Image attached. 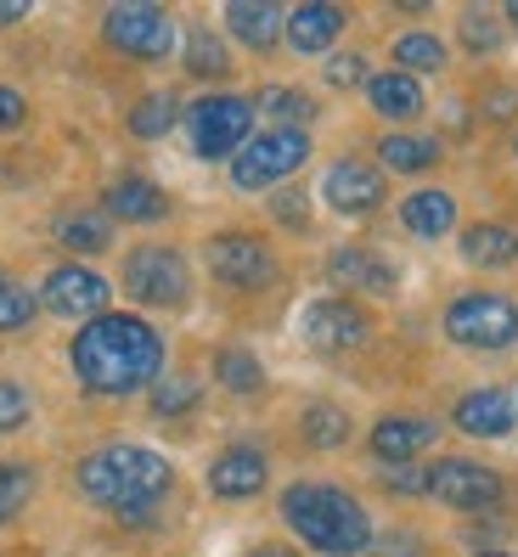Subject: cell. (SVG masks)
<instances>
[{
	"instance_id": "1",
	"label": "cell",
	"mask_w": 518,
	"mask_h": 557,
	"mask_svg": "<svg viewBox=\"0 0 518 557\" xmlns=\"http://www.w3.org/2000/svg\"><path fill=\"white\" fill-rule=\"evenodd\" d=\"M74 377L90 395H136L164 372V338L141 315H96L74 333Z\"/></svg>"
},
{
	"instance_id": "2",
	"label": "cell",
	"mask_w": 518,
	"mask_h": 557,
	"mask_svg": "<svg viewBox=\"0 0 518 557\" xmlns=\"http://www.w3.org/2000/svg\"><path fill=\"white\" fill-rule=\"evenodd\" d=\"M74 484L90 507H108L119 518H147L175 484V468L147 445H102L79 462Z\"/></svg>"
},
{
	"instance_id": "3",
	"label": "cell",
	"mask_w": 518,
	"mask_h": 557,
	"mask_svg": "<svg viewBox=\"0 0 518 557\" xmlns=\"http://www.w3.org/2000/svg\"><path fill=\"white\" fill-rule=\"evenodd\" d=\"M282 518L310 552L321 557H361L372 552V518L367 507L338 484H287Z\"/></svg>"
},
{
	"instance_id": "4",
	"label": "cell",
	"mask_w": 518,
	"mask_h": 557,
	"mask_svg": "<svg viewBox=\"0 0 518 557\" xmlns=\"http://www.w3.org/2000/svg\"><path fill=\"white\" fill-rule=\"evenodd\" d=\"M181 124H186V147L198 158H225V152H243V141L254 136V102L214 90V96H198L181 113Z\"/></svg>"
},
{
	"instance_id": "5",
	"label": "cell",
	"mask_w": 518,
	"mask_h": 557,
	"mask_svg": "<svg viewBox=\"0 0 518 557\" xmlns=\"http://www.w3.org/2000/svg\"><path fill=\"white\" fill-rule=\"evenodd\" d=\"M445 338L462 349H513L518 344V305L502 293H457L445 305Z\"/></svg>"
},
{
	"instance_id": "6",
	"label": "cell",
	"mask_w": 518,
	"mask_h": 557,
	"mask_svg": "<svg viewBox=\"0 0 518 557\" xmlns=\"http://www.w3.org/2000/svg\"><path fill=\"white\" fill-rule=\"evenodd\" d=\"M305 158H310V136H305V129L271 124L266 136H248L243 152L232 158V186H237V191H266V186H276V181L294 175Z\"/></svg>"
},
{
	"instance_id": "7",
	"label": "cell",
	"mask_w": 518,
	"mask_h": 557,
	"mask_svg": "<svg viewBox=\"0 0 518 557\" xmlns=\"http://www.w3.org/2000/svg\"><path fill=\"white\" fill-rule=\"evenodd\" d=\"M102 40L119 57L158 62V57H170V46H175V23H170L164 7H152V0H119V7L102 17Z\"/></svg>"
},
{
	"instance_id": "8",
	"label": "cell",
	"mask_w": 518,
	"mask_h": 557,
	"mask_svg": "<svg viewBox=\"0 0 518 557\" xmlns=\"http://www.w3.org/2000/svg\"><path fill=\"white\" fill-rule=\"evenodd\" d=\"M124 287H130V299L136 305H152V310H175L186 305V293H192V276H186V259L175 248H136L124 259Z\"/></svg>"
},
{
	"instance_id": "9",
	"label": "cell",
	"mask_w": 518,
	"mask_h": 557,
	"mask_svg": "<svg viewBox=\"0 0 518 557\" xmlns=\"http://www.w3.org/2000/svg\"><path fill=\"white\" fill-rule=\"evenodd\" d=\"M429 496L440 507H457V512H491V507H502L507 484H502L496 468L462 462V456H445V462L429 468Z\"/></svg>"
},
{
	"instance_id": "10",
	"label": "cell",
	"mask_w": 518,
	"mask_h": 557,
	"mask_svg": "<svg viewBox=\"0 0 518 557\" xmlns=\"http://www.w3.org/2000/svg\"><path fill=\"white\" fill-rule=\"evenodd\" d=\"M203 259H209L214 282H225V287L254 293V287H271V282H276V253H271L266 243H259V237H248V232L209 237Z\"/></svg>"
},
{
	"instance_id": "11",
	"label": "cell",
	"mask_w": 518,
	"mask_h": 557,
	"mask_svg": "<svg viewBox=\"0 0 518 557\" xmlns=\"http://www.w3.org/2000/svg\"><path fill=\"white\" fill-rule=\"evenodd\" d=\"M367 333H372V321L361 315V305H349V299H310V305H305V338H310V349H321V355L361 349Z\"/></svg>"
},
{
	"instance_id": "12",
	"label": "cell",
	"mask_w": 518,
	"mask_h": 557,
	"mask_svg": "<svg viewBox=\"0 0 518 557\" xmlns=\"http://www.w3.org/2000/svg\"><path fill=\"white\" fill-rule=\"evenodd\" d=\"M40 305L62 321H96L108 310V282L96 276L90 265H57L40 287Z\"/></svg>"
},
{
	"instance_id": "13",
	"label": "cell",
	"mask_w": 518,
	"mask_h": 557,
	"mask_svg": "<svg viewBox=\"0 0 518 557\" xmlns=\"http://www.w3.org/2000/svg\"><path fill=\"white\" fill-rule=\"evenodd\" d=\"M321 198L333 203V214H372L378 203H383V175L372 170V163H361V158H338L333 170H328V181H321Z\"/></svg>"
},
{
	"instance_id": "14",
	"label": "cell",
	"mask_w": 518,
	"mask_h": 557,
	"mask_svg": "<svg viewBox=\"0 0 518 557\" xmlns=\"http://www.w3.org/2000/svg\"><path fill=\"white\" fill-rule=\"evenodd\" d=\"M266 479H271V462H266V450H254V445L220 450L214 468H209V490L220 502H254L259 490H266Z\"/></svg>"
},
{
	"instance_id": "15",
	"label": "cell",
	"mask_w": 518,
	"mask_h": 557,
	"mask_svg": "<svg viewBox=\"0 0 518 557\" xmlns=\"http://www.w3.org/2000/svg\"><path fill=\"white\" fill-rule=\"evenodd\" d=\"M451 422L473 440H502V434H513L518 406H513V395H502V388H468V395L457 400V411H451Z\"/></svg>"
},
{
	"instance_id": "16",
	"label": "cell",
	"mask_w": 518,
	"mask_h": 557,
	"mask_svg": "<svg viewBox=\"0 0 518 557\" xmlns=\"http://www.w3.org/2000/svg\"><path fill=\"white\" fill-rule=\"evenodd\" d=\"M282 35H287V46H294L299 57H321V51L344 35V12L328 7V0H305V7L287 12Z\"/></svg>"
},
{
	"instance_id": "17",
	"label": "cell",
	"mask_w": 518,
	"mask_h": 557,
	"mask_svg": "<svg viewBox=\"0 0 518 557\" xmlns=\"http://www.w3.org/2000/svg\"><path fill=\"white\" fill-rule=\"evenodd\" d=\"M434 422L429 417H383V422H372V434H367V445H372V456L378 462H411L417 450H429L434 445Z\"/></svg>"
},
{
	"instance_id": "18",
	"label": "cell",
	"mask_w": 518,
	"mask_h": 557,
	"mask_svg": "<svg viewBox=\"0 0 518 557\" xmlns=\"http://www.w3.org/2000/svg\"><path fill=\"white\" fill-rule=\"evenodd\" d=\"M328 271H333V282L361 287V293H395V287H400L395 265H388L383 253H372V248H333Z\"/></svg>"
},
{
	"instance_id": "19",
	"label": "cell",
	"mask_w": 518,
	"mask_h": 557,
	"mask_svg": "<svg viewBox=\"0 0 518 557\" xmlns=\"http://www.w3.org/2000/svg\"><path fill=\"white\" fill-rule=\"evenodd\" d=\"M282 7L276 0H232L225 7V28L248 46V51H271L276 40H282Z\"/></svg>"
},
{
	"instance_id": "20",
	"label": "cell",
	"mask_w": 518,
	"mask_h": 557,
	"mask_svg": "<svg viewBox=\"0 0 518 557\" xmlns=\"http://www.w3.org/2000/svg\"><path fill=\"white\" fill-rule=\"evenodd\" d=\"M108 214H113V220L152 225V220L170 214V198H164V191H158L147 175H119V181L108 186Z\"/></svg>"
},
{
	"instance_id": "21",
	"label": "cell",
	"mask_w": 518,
	"mask_h": 557,
	"mask_svg": "<svg viewBox=\"0 0 518 557\" xmlns=\"http://www.w3.org/2000/svg\"><path fill=\"white\" fill-rule=\"evenodd\" d=\"M462 259L479 265V271H502V265L518 259V232L513 225H496V220H479V225L462 232Z\"/></svg>"
},
{
	"instance_id": "22",
	"label": "cell",
	"mask_w": 518,
	"mask_h": 557,
	"mask_svg": "<svg viewBox=\"0 0 518 557\" xmlns=\"http://www.w3.org/2000/svg\"><path fill=\"white\" fill-rule=\"evenodd\" d=\"M400 225L411 237H423V243H434V237H445L451 225H457V203H451V191H411V198L400 203Z\"/></svg>"
},
{
	"instance_id": "23",
	"label": "cell",
	"mask_w": 518,
	"mask_h": 557,
	"mask_svg": "<svg viewBox=\"0 0 518 557\" xmlns=\"http://www.w3.org/2000/svg\"><path fill=\"white\" fill-rule=\"evenodd\" d=\"M367 102H372V113H383V119H417L423 113V85H417L411 74H372L367 79Z\"/></svg>"
},
{
	"instance_id": "24",
	"label": "cell",
	"mask_w": 518,
	"mask_h": 557,
	"mask_svg": "<svg viewBox=\"0 0 518 557\" xmlns=\"http://www.w3.org/2000/svg\"><path fill=\"white\" fill-rule=\"evenodd\" d=\"M378 163L383 170H400V175H423L440 163V141L434 136H383L378 141Z\"/></svg>"
},
{
	"instance_id": "25",
	"label": "cell",
	"mask_w": 518,
	"mask_h": 557,
	"mask_svg": "<svg viewBox=\"0 0 518 557\" xmlns=\"http://www.w3.org/2000/svg\"><path fill=\"white\" fill-rule=\"evenodd\" d=\"M175 119H181L175 90H152V96H141V102L130 108V136L158 141V136H170V124H175Z\"/></svg>"
},
{
	"instance_id": "26",
	"label": "cell",
	"mask_w": 518,
	"mask_h": 557,
	"mask_svg": "<svg viewBox=\"0 0 518 557\" xmlns=\"http://www.w3.org/2000/svg\"><path fill=\"white\" fill-rule=\"evenodd\" d=\"M113 237V225L102 214H62L57 220V243L62 248H79V253H102Z\"/></svg>"
},
{
	"instance_id": "27",
	"label": "cell",
	"mask_w": 518,
	"mask_h": 557,
	"mask_svg": "<svg viewBox=\"0 0 518 557\" xmlns=\"http://www.w3.org/2000/svg\"><path fill=\"white\" fill-rule=\"evenodd\" d=\"M214 377L232 388V395H254V388L266 383V367H259L248 349H220L214 355Z\"/></svg>"
},
{
	"instance_id": "28",
	"label": "cell",
	"mask_w": 518,
	"mask_h": 557,
	"mask_svg": "<svg viewBox=\"0 0 518 557\" xmlns=\"http://www.w3.org/2000/svg\"><path fill=\"white\" fill-rule=\"evenodd\" d=\"M186 74L192 79H225L232 74V57H225V46L209 35V28H198V35L186 40Z\"/></svg>"
},
{
	"instance_id": "29",
	"label": "cell",
	"mask_w": 518,
	"mask_h": 557,
	"mask_svg": "<svg viewBox=\"0 0 518 557\" xmlns=\"http://www.w3.org/2000/svg\"><path fill=\"white\" fill-rule=\"evenodd\" d=\"M259 108H266L271 119H282V129H305L316 119V102L305 90H294V85H271L266 96H259Z\"/></svg>"
},
{
	"instance_id": "30",
	"label": "cell",
	"mask_w": 518,
	"mask_h": 557,
	"mask_svg": "<svg viewBox=\"0 0 518 557\" xmlns=\"http://www.w3.org/2000/svg\"><path fill=\"white\" fill-rule=\"evenodd\" d=\"M299 429H305V440H310L316 450H338V445L349 440V417H344L338 406H310Z\"/></svg>"
},
{
	"instance_id": "31",
	"label": "cell",
	"mask_w": 518,
	"mask_h": 557,
	"mask_svg": "<svg viewBox=\"0 0 518 557\" xmlns=\"http://www.w3.org/2000/svg\"><path fill=\"white\" fill-rule=\"evenodd\" d=\"M198 400H203L198 377H158L152 383V411L158 417H181V411H192Z\"/></svg>"
},
{
	"instance_id": "32",
	"label": "cell",
	"mask_w": 518,
	"mask_h": 557,
	"mask_svg": "<svg viewBox=\"0 0 518 557\" xmlns=\"http://www.w3.org/2000/svg\"><path fill=\"white\" fill-rule=\"evenodd\" d=\"M395 62H400V74H406V69L434 74V69H445V46H440L434 35H400V40H395Z\"/></svg>"
},
{
	"instance_id": "33",
	"label": "cell",
	"mask_w": 518,
	"mask_h": 557,
	"mask_svg": "<svg viewBox=\"0 0 518 557\" xmlns=\"http://www.w3.org/2000/svg\"><path fill=\"white\" fill-rule=\"evenodd\" d=\"M35 321V293L17 287L12 276H0V333H23Z\"/></svg>"
},
{
	"instance_id": "34",
	"label": "cell",
	"mask_w": 518,
	"mask_h": 557,
	"mask_svg": "<svg viewBox=\"0 0 518 557\" xmlns=\"http://www.w3.org/2000/svg\"><path fill=\"white\" fill-rule=\"evenodd\" d=\"M28 496H35V473L17 468V462H0V523H7Z\"/></svg>"
},
{
	"instance_id": "35",
	"label": "cell",
	"mask_w": 518,
	"mask_h": 557,
	"mask_svg": "<svg viewBox=\"0 0 518 557\" xmlns=\"http://www.w3.org/2000/svg\"><path fill=\"white\" fill-rule=\"evenodd\" d=\"M462 40H468V51L484 57V51H496V46H502V28H496L491 12H479V7H473V12H462Z\"/></svg>"
},
{
	"instance_id": "36",
	"label": "cell",
	"mask_w": 518,
	"mask_h": 557,
	"mask_svg": "<svg viewBox=\"0 0 518 557\" xmlns=\"http://www.w3.org/2000/svg\"><path fill=\"white\" fill-rule=\"evenodd\" d=\"M28 388L23 383H0V434H17L23 422H28Z\"/></svg>"
},
{
	"instance_id": "37",
	"label": "cell",
	"mask_w": 518,
	"mask_h": 557,
	"mask_svg": "<svg viewBox=\"0 0 518 557\" xmlns=\"http://www.w3.org/2000/svg\"><path fill=\"white\" fill-rule=\"evenodd\" d=\"M361 79H367V57L344 51V57L328 62V85H333V90H349V85H361Z\"/></svg>"
},
{
	"instance_id": "38",
	"label": "cell",
	"mask_w": 518,
	"mask_h": 557,
	"mask_svg": "<svg viewBox=\"0 0 518 557\" xmlns=\"http://www.w3.org/2000/svg\"><path fill=\"white\" fill-rule=\"evenodd\" d=\"M383 484L395 490V496H423V490H429V473H417V468H388Z\"/></svg>"
},
{
	"instance_id": "39",
	"label": "cell",
	"mask_w": 518,
	"mask_h": 557,
	"mask_svg": "<svg viewBox=\"0 0 518 557\" xmlns=\"http://www.w3.org/2000/svg\"><path fill=\"white\" fill-rule=\"evenodd\" d=\"M28 119V102L12 90V85H0V129H17Z\"/></svg>"
},
{
	"instance_id": "40",
	"label": "cell",
	"mask_w": 518,
	"mask_h": 557,
	"mask_svg": "<svg viewBox=\"0 0 518 557\" xmlns=\"http://www.w3.org/2000/svg\"><path fill=\"white\" fill-rule=\"evenodd\" d=\"M271 209H276V220L294 225V232H305V225H310V220H305V198H299V191H282V198H276Z\"/></svg>"
},
{
	"instance_id": "41",
	"label": "cell",
	"mask_w": 518,
	"mask_h": 557,
	"mask_svg": "<svg viewBox=\"0 0 518 557\" xmlns=\"http://www.w3.org/2000/svg\"><path fill=\"white\" fill-rule=\"evenodd\" d=\"M372 557H423V552H417V541H411V535H388V541H378V546H372Z\"/></svg>"
},
{
	"instance_id": "42",
	"label": "cell",
	"mask_w": 518,
	"mask_h": 557,
	"mask_svg": "<svg viewBox=\"0 0 518 557\" xmlns=\"http://www.w3.org/2000/svg\"><path fill=\"white\" fill-rule=\"evenodd\" d=\"M28 7H23V0H7V7H0V23H17Z\"/></svg>"
},
{
	"instance_id": "43",
	"label": "cell",
	"mask_w": 518,
	"mask_h": 557,
	"mask_svg": "<svg viewBox=\"0 0 518 557\" xmlns=\"http://www.w3.org/2000/svg\"><path fill=\"white\" fill-rule=\"evenodd\" d=\"M243 557H287L282 546H254V552H243Z\"/></svg>"
},
{
	"instance_id": "44",
	"label": "cell",
	"mask_w": 518,
	"mask_h": 557,
	"mask_svg": "<svg viewBox=\"0 0 518 557\" xmlns=\"http://www.w3.org/2000/svg\"><path fill=\"white\" fill-rule=\"evenodd\" d=\"M507 23L518 28V0H507Z\"/></svg>"
},
{
	"instance_id": "45",
	"label": "cell",
	"mask_w": 518,
	"mask_h": 557,
	"mask_svg": "<svg viewBox=\"0 0 518 557\" xmlns=\"http://www.w3.org/2000/svg\"><path fill=\"white\" fill-rule=\"evenodd\" d=\"M479 557H507V552H479Z\"/></svg>"
}]
</instances>
